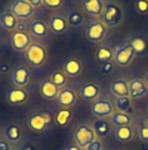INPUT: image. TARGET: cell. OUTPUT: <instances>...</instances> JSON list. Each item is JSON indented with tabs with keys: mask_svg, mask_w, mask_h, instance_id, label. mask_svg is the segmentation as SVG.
Returning <instances> with one entry per match:
<instances>
[{
	"mask_svg": "<svg viewBox=\"0 0 148 150\" xmlns=\"http://www.w3.org/2000/svg\"><path fill=\"white\" fill-rule=\"evenodd\" d=\"M125 14L122 7L114 2V1H106L104 5L103 14H101V21L108 27V28H115L120 26L124 21Z\"/></svg>",
	"mask_w": 148,
	"mask_h": 150,
	"instance_id": "cell-1",
	"label": "cell"
},
{
	"mask_svg": "<svg viewBox=\"0 0 148 150\" xmlns=\"http://www.w3.org/2000/svg\"><path fill=\"white\" fill-rule=\"evenodd\" d=\"M24 57H26L27 63L30 67L38 68L45 63L48 59V52L43 45L33 42L24 52Z\"/></svg>",
	"mask_w": 148,
	"mask_h": 150,
	"instance_id": "cell-2",
	"label": "cell"
},
{
	"mask_svg": "<svg viewBox=\"0 0 148 150\" xmlns=\"http://www.w3.org/2000/svg\"><path fill=\"white\" fill-rule=\"evenodd\" d=\"M107 29H108V27L101 20L94 19L86 25L85 36L90 42L100 43L105 40V38L107 35Z\"/></svg>",
	"mask_w": 148,
	"mask_h": 150,
	"instance_id": "cell-3",
	"label": "cell"
},
{
	"mask_svg": "<svg viewBox=\"0 0 148 150\" xmlns=\"http://www.w3.org/2000/svg\"><path fill=\"white\" fill-rule=\"evenodd\" d=\"M114 63L120 67H127L129 66L133 60L135 59L136 54L134 52V48L129 42H122L114 47Z\"/></svg>",
	"mask_w": 148,
	"mask_h": 150,
	"instance_id": "cell-4",
	"label": "cell"
},
{
	"mask_svg": "<svg viewBox=\"0 0 148 150\" xmlns=\"http://www.w3.org/2000/svg\"><path fill=\"white\" fill-rule=\"evenodd\" d=\"M94 139H97V136L92 127L87 124H79L73 131V141L82 149H86Z\"/></svg>",
	"mask_w": 148,
	"mask_h": 150,
	"instance_id": "cell-5",
	"label": "cell"
},
{
	"mask_svg": "<svg viewBox=\"0 0 148 150\" xmlns=\"http://www.w3.org/2000/svg\"><path fill=\"white\" fill-rule=\"evenodd\" d=\"M52 116L47 111H38L29 115L27 120L28 128L34 132H43L51 123Z\"/></svg>",
	"mask_w": 148,
	"mask_h": 150,
	"instance_id": "cell-6",
	"label": "cell"
},
{
	"mask_svg": "<svg viewBox=\"0 0 148 150\" xmlns=\"http://www.w3.org/2000/svg\"><path fill=\"white\" fill-rule=\"evenodd\" d=\"M90 110L97 118H107L114 114V105L107 98H97L92 102Z\"/></svg>",
	"mask_w": 148,
	"mask_h": 150,
	"instance_id": "cell-7",
	"label": "cell"
},
{
	"mask_svg": "<svg viewBox=\"0 0 148 150\" xmlns=\"http://www.w3.org/2000/svg\"><path fill=\"white\" fill-rule=\"evenodd\" d=\"M9 43L10 47L19 53L26 52L27 48L33 43L31 42V35L27 32H21V30H13L9 36Z\"/></svg>",
	"mask_w": 148,
	"mask_h": 150,
	"instance_id": "cell-8",
	"label": "cell"
},
{
	"mask_svg": "<svg viewBox=\"0 0 148 150\" xmlns=\"http://www.w3.org/2000/svg\"><path fill=\"white\" fill-rule=\"evenodd\" d=\"M9 9L19 20H27L34 15V7L27 0H13Z\"/></svg>",
	"mask_w": 148,
	"mask_h": 150,
	"instance_id": "cell-9",
	"label": "cell"
},
{
	"mask_svg": "<svg viewBox=\"0 0 148 150\" xmlns=\"http://www.w3.org/2000/svg\"><path fill=\"white\" fill-rule=\"evenodd\" d=\"M30 77H31V71L29 67L24 64H20L15 67L10 74V80L13 84L15 87H21V88H24L29 83Z\"/></svg>",
	"mask_w": 148,
	"mask_h": 150,
	"instance_id": "cell-10",
	"label": "cell"
},
{
	"mask_svg": "<svg viewBox=\"0 0 148 150\" xmlns=\"http://www.w3.org/2000/svg\"><path fill=\"white\" fill-rule=\"evenodd\" d=\"M29 98L28 91L24 88L21 87H9L6 94V100L8 102V104L13 105V107H17V105H22L24 104Z\"/></svg>",
	"mask_w": 148,
	"mask_h": 150,
	"instance_id": "cell-11",
	"label": "cell"
},
{
	"mask_svg": "<svg viewBox=\"0 0 148 150\" xmlns=\"http://www.w3.org/2000/svg\"><path fill=\"white\" fill-rule=\"evenodd\" d=\"M129 87V97L132 100H140L148 94V84L143 79L134 77L128 81Z\"/></svg>",
	"mask_w": 148,
	"mask_h": 150,
	"instance_id": "cell-12",
	"label": "cell"
},
{
	"mask_svg": "<svg viewBox=\"0 0 148 150\" xmlns=\"http://www.w3.org/2000/svg\"><path fill=\"white\" fill-rule=\"evenodd\" d=\"M49 30L55 35H63L69 29V22L68 19H65L63 15L54 14L48 20Z\"/></svg>",
	"mask_w": 148,
	"mask_h": 150,
	"instance_id": "cell-13",
	"label": "cell"
},
{
	"mask_svg": "<svg viewBox=\"0 0 148 150\" xmlns=\"http://www.w3.org/2000/svg\"><path fill=\"white\" fill-rule=\"evenodd\" d=\"M56 102L59 108H68L70 109L77 102V94L72 88L65 87L59 90V94L56 98Z\"/></svg>",
	"mask_w": 148,
	"mask_h": 150,
	"instance_id": "cell-14",
	"label": "cell"
},
{
	"mask_svg": "<svg viewBox=\"0 0 148 150\" xmlns=\"http://www.w3.org/2000/svg\"><path fill=\"white\" fill-rule=\"evenodd\" d=\"M104 0H82L83 12L91 18H101L104 9Z\"/></svg>",
	"mask_w": 148,
	"mask_h": 150,
	"instance_id": "cell-15",
	"label": "cell"
},
{
	"mask_svg": "<svg viewBox=\"0 0 148 150\" xmlns=\"http://www.w3.org/2000/svg\"><path fill=\"white\" fill-rule=\"evenodd\" d=\"M59 90L61 89L56 84H54L50 81V79L43 80L38 86V93H40L41 97L44 100H48V101L56 100L59 94Z\"/></svg>",
	"mask_w": 148,
	"mask_h": 150,
	"instance_id": "cell-16",
	"label": "cell"
},
{
	"mask_svg": "<svg viewBox=\"0 0 148 150\" xmlns=\"http://www.w3.org/2000/svg\"><path fill=\"white\" fill-rule=\"evenodd\" d=\"M99 95H100V87L94 82L84 83L79 88V97L85 102H90V101L93 102L99 97Z\"/></svg>",
	"mask_w": 148,
	"mask_h": 150,
	"instance_id": "cell-17",
	"label": "cell"
},
{
	"mask_svg": "<svg viewBox=\"0 0 148 150\" xmlns=\"http://www.w3.org/2000/svg\"><path fill=\"white\" fill-rule=\"evenodd\" d=\"M29 34L36 39H44L48 36L49 34V26H48V22L38 19V20H34L29 23Z\"/></svg>",
	"mask_w": 148,
	"mask_h": 150,
	"instance_id": "cell-18",
	"label": "cell"
},
{
	"mask_svg": "<svg viewBox=\"0 0 148 150\" xmlns=\"http://www.w3.org/2000/svg\"><path fill=\"white\" fill-rule=\"evenodd\" d=\"M92 129L97 138H106L112 132V123L106 118H97L92 123Z\"/></svg>",
	"mask_w": 148,
	"mask_h": 150,
	"instance_id": "cell-19",
	"label": "cell"
},
{
	"mask_svg": "<svg viewBox=\"0 0 148 150\" xmlns=\"http://www.w3.org/2000/svg\"><path fill=\"white\" fill-rule=\"evenodd\" d=\"M63 71L69 77H76L82 74L83 64H82L80 60H78V59H75V57L66 59L63 63Z\"/></svg>",
	"mask_w": 148,
	"mask_h": 150,
	"instance_id": "cell-20",
	"label": "cell"
},
{
	"mask_svg": "<svg viewBox=\"0 0 148 150\" xmlns=\"http://www.w3.org/2000/svg\"><path fill=\"white\" fill-rule=\"evenodd\" d=\"M111 93L115 97H129V87L126 79H117L111 83Z\"/></svg>",
	"mask_w": 148,
	"mask_h": 150,
	"instance_id": "cell-21",
	"label": "cell"
},
{
	"mask_svg": "<svg viewBox=\"0 0 148 150\" xmlns=\"http://www.w3.org/2000/svg\"><path fill=\"white\" fill-rule=\"evenodd\" d=\"M17 23H19V19L13 14V12L9 8L5 9L0 14V25L3 29L13 32L16 29Z\"/></svg>",
	"mask_w": 148,
	"mask_h": 150,
	"instance_id": "cell-22",
	"label": "cell"
},
{
	"mask_svg": "<svg viewBox=\"0 0 148 150\" xmlns=\"http://www.w3.org/2000/svg\"><path fill=\"white\" fill-rule=\"evenodd\" d=\"M3 137L9 143H17L22 138V129L16 123H10L5 127L3 129Z\"/></svg>",
	"mask_w": 148,
	"mask_h": 150,
	"instance_id": "cell-23",
	"label": "cell"
},
{
	"mask_svg": "<svg viewBox=\"0 0 148 150\" xmlns=\"http://www.w3.org/2000/svg\"><path fill=\"white\" fill-rule=\"evenodd\" d=\"M96 61L101 64V63H105V62H110V61H113L114 60V52L111 47L108 46H105V45H99L96 49Z\"/></svg>",
	"mask_w": 148,
	"mask_h": 150,
	"instance_id": "cell-24",
	"label": "cell"
},
{
	"mask_svg": "<svg viewBox=\"0 0 148 150\" xmlns=\"http://www.w3.org/2000/svg\"><path fill=\"white\" fill-rule=\"evenodd\" d=\"M72 118V111L68 108H61L56 111L55 116H54V121L55 124L59 128H65L70 124Z\"/></svg>",
	"mask_w": 148,
	"mask_h": 150,
	"instance_id": "cell-25",
	"label": "cell"
},
{
	"mask_svg": "<svg viewBox=\"0 0 148 150\" xmlns=\"http://www.w3.org/2000/svg\"><path fill=\"white\" fill-rule=\"evenodd\" d=\"M132 47L134 48V52L136 55H143L148 50V40L143 35H136L133 36L129 41Z\"/></svg>",
	"mask_w": 148,
	"mask_h": 150,
	"instance_id": "cell-26",
	"label": "cell"
},
{
	"mask_svg": "<svg viewBox=\"0 0 148 150\" xmlns=\"http://www.w3.org/2000/svg\"><path fill=\"white\" fill-rule=\"evenodd\" d=\"M114 136L118 141L122 143L131 142L134 138V129L132 125H125V127H118L114 130Z\"/></svg>",
	"mask_w": 148,
	"mask_h": 150,
	"instance_id": "cell-27",
	"label": "cell"
},
{
	"mask_svg": "<svg viewBox=\"0 0 148 150\" xmlns=\"http://www.w3.org/2000/svg\"><path fill=\"white\" fill-rule=\"evenodd\" d=\"M110 118H111V123L115 128L125 127V125H132V122H133V118L131 115L125 114V112H120V111L114 112Z\"/></svg>",
	"mask_w": 148,
	"mask_h": 150,
	"instance_id": "cell-28",
	"label": "cell"
},
{
	"mask_svg": "<svg viewBox=\"0 0 148 150\" xmlns=\"http://www.w3.org/2000/svg\"><path fill=\"white\" fill-rule=\"evenodd\" d=\"M113 105L117 109V111L125 112V114H128V115H131L133 112L132 98L131 97H117Z\"/></svg>",
	"mask_w": 148,
	"mask_h": 150,
	"instance_id": "cell-29",
	"label": "cell"
},
{
	"mask_svg": "<svg viewBox=\"0 0 148 150\" xmlns=\"http://www.w3.org/2000/svg\"><path fill=\"white\" fill-rule=\"evenodd\" d=\"M50 81L54 84H56L59 89H63L69 83V76L63 70H55L50 75Z\"/></svg>",
	"mask_w": 148,
	"mask_h": 150,
	"instance_id": "cell-30",
	"label": "cell"
},
{
	"mask_svg": "<svg viewBox=\"0 0 148 150\" xmlns=\"http://www.w3.org/2000/svg\"><path fill=\"white\" fill-rule=\"evenodd\" d=\"M68 22H69V26L70 27H73V28H77V27H80L84 22V15L82 12L79 11H72L69 13L68 15Z\"/></svg>",
	"mask_w": 148,
	"mask_h": 150,
	"instance_id": "cell-31",
	"label": "cell"
},
{
	"mask_svg": "<svg viewBox=\"0 0 148 150\" xmlns=\"http://www.w3.org/2000/svg\"><path fill=\"white\" fill-rule=\"evenodd\" d=\"M135 9L139 14H148V0H135Z\"/></svg>",
	"mask_w": 148,
	"mask_h": 150,
	"instance_id": "cell-32",
	"label": "cell"
},
{
	"mask_svg": "<svg viewBox=\"0 0 148 150\" xmlns=\"http://www.w3.org/2000/svg\"><path fill=\"white\" fill-rule=\"evenodd\" d=\"M136 132H138L139 138H140L142 142H148V127H147L145 123L138 124V127H136Z\"/></svg>",
	"mask_w": 148,
	"mask_h": 150,
	"instance_id": "cell-33",
	"label": "cell"
},
{
	"mask_svg": "<svg viewBox=\"0 0 148 150\" xmlns=\"http://www.w3.org/2000/svg\"><path fill=\"white\" fill-rule=\"evenodd\" d=\"M42 5L48 9H58L63 6V0H42Z\"/></svg>",
	"mask_w": 148,
	"mask_h": 150,
	"instance_id": "cell-34",
	"label": "cell"
},
{
	"mask_svg": "<svg viewBox=\"0 0 148 150\" xmlns=\"http://www.w3.org/2000/svg\"><path fill=\"white\" fill-rule=\"evenodd\" d=\"M113 70H114V61L105 62V63H101L99 66V71L103 75H110L113 73Z\"/></svg>",
	"mask_w": 148,
	"mask_h": 150,
	"instance_id": "cell-35",
	"label": "cell"
},
{
	"mask_svg": "<svg viewBox=\"0 0 148 150\" xmlns=\"http://www.w3.org/2000/svg\"><path fill=\"white\" fill-rule=\"evenodd\" d=\"M85 150H103V142L99 138H97L91 144H89Z\"/></svg>",
	"mask_w": 148,
	"mask_h": 150,
	"instance_id": "cell-36",
	"label": "cell"
},
{
	"mask_svg": "<svg viewBox=\"0 0 148 150\" xmlns=\"http://www.w3.org/2000/svg\"><path fill=\"white\" fill-rule=\"evenodd\" d=\"M19 150H37V149H36V146H35L33 143L26 142V143H23L22 145H20Z\"/></svg>",
	"mask_w": 148,
	"mask_h": 150,
	"instance_id": "cell-37",
	"label": "cell"
},
{
	"mask_svg": "<svg viewBox=\"0 0 148 150\" xmlns=\"http://www.w3.org/2000/svg\"><path fill=\"white\" fill-rule=\"evenodd\" d=\"M0 150H12L10 143L7 139H0Z\"/></svg>",
	"mask_w": 148,
	"mask_h": 150,
	"instance_id": "cell-38",
	"label": "cell"
},
{
	"mask_svg": "<svg viewBox=\"0 0 148 150\" xmlns=\"http://www.w3.org/2000/svg\"><path fill=\"white\" fill-rule=\"evenodd\" d=\"M10 70L9 68V64L8 63H0V73H8Z\"/></svg>",
	"mask_w": 148,
	"mask_h": 150,
	"instance_id": "cell-39",
	"label": "cell"
},
{
	"mask_svg": "<svg viewBox=\"0 0 148 150\" xmlns=\"http://www.w3.org/2000/svg\"><path fill=\"white\" fill-rule=\"evenodd\" d=\"M65 150H84V149H82V148L78 146L76 143H73V144H69V145H66Z\"/></svg>",
	"mask_w": 148,
	"mask_h": 150,
	"instance_id": "cell-40",
	"label": "cell"
},
{
	"mask_svg": "<svg viewBox=\"0 0 148 150\" xmlns=\"http://www.w3.org/2000/svg\"><path fill=\"white\" fill-rule=\"evenodd\" d=\"M34 8H36V7H38V6H41L42 5V0H27Z\"/></svg>",
	"mask_w": 148,
	"mask_h": 150,
	"instance_id": "cell-41",
	"label": "cell"
},
{
	"mask_svg": "<svg viewBox=\"0 0 148 150\" xmlns=\"http://www.w3.org/2000/svg\"><path fill=\"white\" fill-rule=\"evenodd\" d=\"M16 30H21V32H26V25L24 22H19L17 23V27H16Z\"/></svg>",
	"mask_w": 148,
	"mask_h": 150,
	"instance_id": "cell-42",
	"label": "cell"
},
{
	"mask_svg": "<svg viewBox=\"0 0 148 150\" xmlns=\"http://www.w3.org/2000/svg\"><path fill=\"white\" fill-rule=\"evenodd\" d=\"M143 123L148 127V111H147V114L145 115V117H143Z\"/></svg>",
	"mask_w": 148,
	"mask_h": 150,
	"instance_id": "cell-43",
	"label": "cell"
},
{
	"mask_svg": "<svg viewBox=\"0 0 148 150\" xmlns=\"http://www.w3.org/2000/svg\"><path fill=\"white\" fill-rule=\"evenodd\" d=\"M143 80H145V82L148 84V70L145 73V75H143Z\"/></svg>",
	"mask_w": 148,
	"mask_h": 150,
	"instance_id": "cell-44",
	"label": "cell"
},
{
	"mask_svg": "<svg viewBox=\"0 0 148 150\" xmlns=\"http://www.w3.org/2000/svg\"><path fill=\"white\" fill-rule=\"evenodd\" d=\"M12 150H14V149H12Z\"/></svg>",
	"mask_w": 148,
	"mask_h": 150,
	"instance_id": "cell-45",
	"label": "cell"
}]
</instances>
